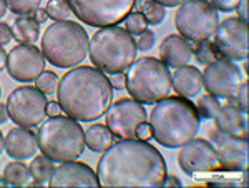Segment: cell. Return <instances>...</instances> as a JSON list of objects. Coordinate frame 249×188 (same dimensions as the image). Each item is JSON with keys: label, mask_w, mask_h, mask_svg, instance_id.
Returning <instances> with one entry per match:
<instances>
[{"label": "cell", "mask_w": 249, "mask_h": 188, "mask_svg": "<svg viewBox=\"0 0 249 188\" xmlns=\"http://www.w3.org/2000/svg\"><path fill=\"white\" fill-rule=\"evenodd\" d=\"M166 175L160 150L138 138L111 143L96 165V177L103 187H161Z\"/></svg>", "instance_id": "6da1fadb"}, {"label": "cell", "mask_w": 249, "mask_h": 188, "mask_svg": "<svg viewBox=\"0 0 249 188\" xmlns=\"http://www.w3.org/2000/svg\"><path fill=\"white\" fill-rule=\"evenodd\" d=\"M57 97L68 117L78 122H95L111 105L113 89L102 70L82 65L63 75L57 87Z\"/></svg>", "instance_id": "7a4b0ae2"}, {"label": "cell", "mask_w": 249, "mask_h": 188, "mask_svg": "<svg viewBox=\"0 0 249 188\" xmlns=\"http://www.w3.org/2000/svg\"><path fill=\"white\" fill-rule=\"evenodd\" d=\"M153 138L166 149H179L196 138L201 129L196 105L186 97H166L155 103L150 122Z\"/></svg>", "instance_id": "3957f363"}, {"label": "cell", "mask_w": 249, "mask_h": 188, "mask_svg": "<svg viewBox=\"0 0 249 188\" xmlns=\"http://www.w3.org/2000/svg\"><path fill=\"white\" fill-rule=\"evenodd\" d=\"M90 38L80 23L58 20L45 30L42 37V54L58 69L77 67L88 55Z\"/></svg>", "instance_id": "277c9868"}, {"label": "cell", "mask_w": 249, "mask_h": 188, "mask_svg": "<svg viewBox=\"0 0 249 188\" xmlns=\"http://www.w3.org/2000/svg\"><path fill=\"white\" fill-rule=\"evenodd\" d=\"M37 142L40 151L53 162L77 160L85 150V130L78 120L68 115H55L42 122Z\"/></svg>", "instance_id": "5b68a950"}, {"label": "cell", "mask_w": 249, "mask_h": 188, "mask_svg": "<svg viewBox=\"0 0 249 188\" xmlns=\"http://www.w3.org/2000/svg\"><path fill=\"white\" fill-rule=\"evenodd\" d=\"M136 52L133 35L116 25L100 29L88 47L91 63L108 75L126 70L135 62Z\"/></svg>", "instance_id": "8992f818"}, {"label": "cell", "mask_w": 249, "mask_h": 188, "mask_svg": "<svg viewBox=\"0 0 249 188\" xmlns=\"http://www.w3.org/2000/svg\"><path fill=\"white\" fill-rule=\"evenodd\" d=\"M124 87L136 102L153 105L171 94V74L161 60L142 57L128 67Z\"/></svg>", "instance_id": "52a82bcc"}, {"label": "cell", "mask_w": 249, "mask_h": 188, "mask_svg": "<svg viewBox=\"0 0 249 188\" xmlns=\"http://www.w3.org/2000/svg\"><path fill=\"white\" fill-rule=\"evenodd\" d=\"M218 23V10L208 0H184L175 15L176 29L190 42L210 40Z\"/></svg>", "instance_id": "ba28073f"}, {"label": "cell", "mask_w": 249, "mask_h": 188, "mask_svg": "<svg viewBox=\"0 0 249 188\" xmlns=\"http://www.w3.org/2000/svg\"><path fill=\"white\" fill-rule=\"evenodd\" d=\"M136 0H68L73 15L91 27H113L133 10Z\"/></svg>", "instance_id": "9c48e42d"}, {"label": "cell", "mask_w": 249, "mask_h": 188, "mask_svg": "<svg viewBox=\"0 0 249 188\" xmlns=\"http://www.w3.org/2000/svg\"><path fill=\"white\" fill-rule=\"evenodd\" d=\"M47 97L37 87H18L7 98L9 117L17 125L34 129L47 117Z\"/></svg>", "instance_id": "30bf717a"}, {"label": "cell", "mask_w": 249, "mask_h": 188, "mask_svg": "<svg viewBox=\"0 0 249 188\" xmlns=\"http://www.w3.org/2000/svg\"><path fill=\"white\" fill-rule=\"evenodd\" d=\"M214 47L221 58L246 60L249 55L248 22L239 17H228L218 23L214 32Z\"/></svg>", "instance_id": "8fae6325"}, {"label": "cell", "mask_w": 249, "mask_h": 188, "mask_svg": "<svg viewBox=\"0 0 249 188\" xmlns=\"http://www.w3.org/2000/svg\"><path fill=\"white\" fill-rule=\"evenodd\" d=\"M107 127L120 140L135 138L136 129L143 122H148L143 103L133 98H120L107 110Z\"/></svg>", "instance_id": "7c38bea8"}, {"label": "cell", "mask_w": 249, "mask_h": 188, "mask_svg": "<svg viewBox=\"0 0 249 188\" xmlns=\"http://www.w3.org/2000/svg\"><path fill=\"white\" fill-rule=\"evenodd\" d=\"M201 75L203 89L216 98L230 100L244 82L239 67L226 58H218L208 63Z\"/></svg>", "instance_id": "4fadbf2b"}, {"label": "cell", "mask_w": 249, "mask_h": 188, "mask_svg": "<svg viewBox=\"0 0 249 188\" xmlns=\"http://www.w3.org/2000/svg\"><path fill=\"white\" fill-rule=\"evenodd\" d=\"M210 140L218 155L219 170L244 171L248 169V138L214 129L210 132Z\"/></svg>", "instance_id": "5bb4252c"}, {"label": "cell", "mask_w": 249, "mask_h": 188, "mask_svg": "<svg viewBox=\"0 0 249 188\" xmlns=\"http://www.w3.org/2000/svg\"><path fill=\"white\" fill-rule=\"evenodd\" d=\"M7 70L17 82H34L45 70V57L32 43H20L7 54Z\"/></svg>", "instance_id": "9a60e30c"}, {"label": "cell", "mask_w": 249, "mask_h": 188, "mask_svg": "<svg viewBox=\"0 0 249 188\" xmlns=\"http://www.w3.org/2000/svg\"><path fill=\"white\" fill-rule=\"evenodd\" d=\"M179 169L188 175L208 173V171L219 170L218 155L211 142L203 138H193L184 143L178 155Z\"/></svg>", "instance_id": "2e32d148"}, {"label": "cell", "mask_w": 249, "mask_h": 188, "mask_svg": "<svg viewBox=\"0 0 249 188\" xmlns=\"http://www.w3.org/2000/svg\"><path fill=\"white\" fill-rule=\"evenodd\" d=\"M52 187H98V177L87 163L82 162H62L53 169L50 178Z\"/></svg>", "instance_id": "e0dca14e"}, {"label": "cell", "mask_w": 249, "mask_h": 188, "mask_svg": "<svg viewBox=\"0 0 249 188\" xmlns=\"http://www.w3.org/2000/svg\"><path fill=\"white\" fill-rule=\"evenodd\" d=\"M38 150L37 133L27 127H15L5 137V151L14 160H27Z\"/></svg>", "instance_id": "ac0fdd59"}, {"label": "cell", "mask_w": 249, "mask_h": 188, "mask_svg": "<svg viewBox=\"0 0 249 188\" xmlns=\"http://www.w3.org/2000/svg\"><path fill=\"white\" fill-rule=\"evenodd\" d=\"M160 60L166 67L188 65L193 60V45L181 35H168L160 45Z\"/></svg>", "instance_id": "d6986e66"}, {"label": "cell", "mask_w": 249, "mask_h": 188, "mask_svg": "<svg viewBox=\"0 0 249 188\" xmlns=\"http://www.w3.org/2000/svg\"><path fill=\"white\" fill-rule=\"evenodd\" d=\"M216 129L224 133L236 135V137L248 138V120L243 110H239L236 105L228 103L221 105L219 112L216 113Z\"/></svg>", "instance_id": "ffe728a7"}, {"label": "cell", "mask_w": 249, "mask_h": 188, "mask_svg": "<svg viewBox=\"0 0 249 188\" xmlns=\"http://www.w3.org/2000/svg\"><path fill=\"white\" fill-rule=\"evenodd\" d=\"M171 85L173 90L178 95H181V97L186 98L196 97L203 90V75L196 67L191 65L178 67L171 77Z\"/></svg>", "instance_id": "44dd1931"}, {"label": "cell", "mask_w": 249, "mask_h": 188, "mask_svg": "<svg viewBox=\"0 0 249 188\" xmlns=\"http://www.w3.org/2000/svg\"><path fill=\"white\" fill-rule=\"evenodd\" d=\"M14 38L22 43H34L40 37V23L32 15H17L14 20Z\"/></svg>", "instance_id": "7402d4cb"}, {"label": "cell", "mask_w": 249, "mask_h": 188, "mask_svg": "<svg viewBox=\"0 0 249 188\" xmlns=\"http://www.w3.org/2000/svg\"><path fill=\"white\" fill-rule=\"evenodd\" d=\"M113 143V133L107 125L93 123L85 130V145L91 151H105Z\"/></svg>", "instance_id": "603a6c76"}, {"label": "cell", "mask_w": 249, "mask_h": 188, "mask_svg": "<svg viewBox=\"0 0 249 188\" xmlns=\"http://www.w3.org/2000/svg\"><path fill=\"white\" fill-rule=\"evenodd\" d=\"M53 160L48 158L47 155H38L34 158V162L30 163V177L34 178V185H45L50 182L52 173H53Z\"/></svg>", "instance_id": "cb8c5ba5"}, {"label": "cell", "mask_w": 249, "mask_h": 188, "mask_svg": "<svg viewBox=\"0 0 249 188\" xmlns=\"http://www.w3.org/2000/svg\"><path fill=\"white\" fill-rule=\"evenodd\" d=\"M135 7H136V10L146 19V22L150 23V25H158V23H161L164 20V15H166L164 7L160 5L155 0H136Z\"/></svg>", "instance_id": "d4e9b609"}, {"label": "cell", "mask_w": 249, "mask_h": 188, "mask_svg": "<svg viewBox=\"0 0 249 188\" xmlns=\"http://www.w3.org/2000/svg\"><path fill=\"white\" fill-rule=\"evenodd\" d=\"M30 178V170L25 163L22 162H10L3 170V180L7 185H25Z\"/></svg>", "instance_id": "484cf974"}, {"label": "cell", "mask_w": 249, "mask_h": 188, "mask_svg": "<svg viewBox=\"0 0 249 188\" xmlns=\"http://www.w3.org/2000/svg\"><path fill=\"white\" fill-rule=\"evenodd\" d=\"M193 57L198 60L199 63H204V65H208V63L221 58L218 50H216V47H214V43L210 42V40L196 42V47H193Z\"/></svg>", "instance_id": "4316f807"}, {"label": "cell", "mask_w": 249, "mask_h": 188, "mask_svg": "<svg viewBox=\"0 0 249 188\" xmlns=\"http://www.w3.org/2000/svg\"><path fill=\"white\" fill-rule=\"evenodd\" d=\"M45 10L48 14V19H53L55 22H58V20H68V17L73 14L68 0H50L47 3Z\"/></svg>", "instance_id": "83f0119b"}, {"label": "cell", "mask_w": 249, "mask_h": 188, "mask_svg": "<svg viewBox=\"0 0 249 188\" xmlns=\"http://www.w3.org/2000/svg\"><path fill=\"white\" fill-rule=\"evenodd\" d=\"M219 109H221L219 100L210 94L203 95V97L199 98L198 105H196V110H198L199 117H203V118H214Z\"/></svg>", "instance_id": "f1b7e54d"}, {"label": "cell", "mask_w": 249, "mask_h": 188, "mask_svg": "<svg viewBox=\"0 0 249 188\" xmlns=\"http://www.w3.org/2000/svg\"><path fill=\"white\" fill-rule=\"evenodd\" d=\"M146 29H148L146 19H144L138 10L130 12V15L124 19V30H126L128 34L138 35V34H142V32L146 30Z\"/></svg>", "instance_id": "f546056e"}, {"label": "cell", "mask_w": 249, "mask_h": 188, "mask_svg": "<svg viewBox=\"0 0 249 188\" xmlns=\"http://www.w3.org/2000/svg\"><path fill=\"white\" fill-rule=\"evenodd\" d=\"M58 82L60 80L57 77V74H53V72H50V70H43L37 77V82L35 83H37V89L40 92H43L45 95H50L57 90Z\"/></svg>", "instance_id": "4dcf8cb0"}, {"label": "cell", "mask_w": 249, "mask_h": 188, "mask_svg": "<svg viewBox=\"0 0 249 188\" xmlns=\"http://www.w3.org/2000/svg\"><path fill=\"white\" fill-rule=\"evenodd\" d=\"M7 7L17 15H30L40 7L42 0H5Z\"/></svg>", "instance_id": "1f68e13d"}, {"label": "cell", "mask_w": 249, "mask_h": 188, "mask_svg": "<svg viewBox=\"0 0 249 188\" xmlns=\"http://www.w3.org/2000/svg\"><path fill=\"white\" fill-rule=\"evenodd\" d=\"M135 45H136V50H142V52H148L153 49L155 45V34L151 30H144L142 34L136 35L135 38Z\"/></svg>", "instance_id": "d6a6232c"}, {"label": "cell", "mask_w": 249, "mask_h": 188, "mask_svg": "<svg viewBox=\"0 0 249 188\" xmlns=\"http://www.w3.org/2000/svg\"><path fill=\"white\" fill-rule=\"evenodd\" d=\"M230 103L236 105L239 110H243L244 113L248 112V82H243L238 92L234 94V97L230 98Z\"/></svg>", "instance_id": "836d02e7"}, {"label": "cell", "mask_w": 249, "mask_h": 188, "mask_svg": "<svg viewBox=\"0 0 249 188\" xmlns=\"http://www.w3.org/2000/svg\"><path fill=\"white\" fill-rule=\"evenodd\" d=\"M241 0H210V3L214 7L216 10L221 12H231L238 7V3Z\"/></svg>", "instance_id": "e575fe53"}, {"label": "cell", "mask_w": 249, "mask_h": 188, "mask_svg": "<svg viewBox=\"0 0 249 188\" xmlns=\"http://www.w3.org/2000/svg\"><path fill=\"white\" fill-rule=\"evenodd\" d=\"M108 82H110L111 89L122 90V89H124V85H126V75H124L123 72H118V74H110Z\"/></svg>", "instance_id": "d590c367"}, {"label": "cell", "mask_w": 249, "mask_h": 188, "mask_svg": "<svg viewBox=\"0 0 249 188\" xmlns=\"http://www.w3.org/2000/svg\"><path fill=\"white\" fill-rule=\"evenodd\" d=\"M14 38V32H12L10 25L5 22H0V45H7V43L12 42Z\"/></svg>", "instance_id": "8d00e7d4"}, {"label": "cell", "mask_w": 249, "mask_h": 188, "mask_svg": "<svg viewBox=\"0 0 249 188\" xmlns=\"http://www.w3.org/2000/svg\"><path fill=\"white\" fill-rule=\"evenodd\" d=\"M135 138L138 140H144V142H148L150 138H153V132H151V125L148 122H143L142 125L136 129V135Z\"/></svg>", "instance_id": "74e56055"}, {"label": "cell", "mask_w": 249, "mask_h": 188, "mask_svg": "<svg viewBox=\"0 0 249 188\" xmlns=\"http://www.w3.org/2000/svg\"><path fill=\"white\" fill-rule=\"evenodd\" d=\"M236 10H238V15L241 20H244V22H248L249 19V0H241L238 3V7H236Z\"/></svg>", "instance_id": "f35d334b"}, {"label": "cell", "mask_w": 249, "mask_h": 188, "mask_svg": "<svg viewBox=\"0 0 249 188\" xmlns=\"http://www.w3.org/2000/svg\"><path fill=\"white\" fill-rule=\"evenodd\" d=\"M60 112H62V107H60L58 102H48L47 103V115H48V117L60 115Z\"/></svg>", "instance_id": "ab89813d"}, {"label": "cell", "mask_w": 249, "mask_h": 188, "mask_svg": "<svg viewBox=\"0 0 249 188\" xmlns=\"http://www.w3.org/2000/svg\"><path fill=\"white\" fill-rule=\"evenodd\" d=\"M34 19L37 20L38 23H43V22H45V20L48 19L47 10H45V9H42V7H38V9L34 12Z\"/></svg>", "instance_id": "60d3db41"}, {"label": "cell", "mask_w": 249, "mask_h": 188, "mask_svg": "<svg viewBox=\"0 0 249 188\" xmlns=\"http://www.w3.org/2000/svg\"><path fill=\"white\" fill-rule=\"evenodd\" d=\"M163 185L164 187H173V185H175V187H181L183 183L179 182V180L176 178V177H173V175H166L164 180H163Z\"/></svg>", "instance_id": "b9f144b4"}, {"label": "cell", "mask_w": 249, "mask_h": 188, "mask_svg": "<svg viewBox=\"0 0 249 188\" xmlns=\"http://www.w3.org/2000/svg\"><path fill=\"white\" fill-rule=\"evenodd\" d=\"M155 2H158L163 7H176V5H181L184 0H155Z\"/></svg>", "instance_id": "7bdbcfd3"}, {"label": "cell", "mask_w": 249, "mask_h": 188, "mask_svg": "<svg viewBox=\"0 0 249 188\" xmlns=\"http://www.w3.org/2000/svg\"><path fill=\"white\" fill-rule=\"evenodd\" d=\"M7 118H9V110H7V105H2V103H0V125H2V123H5Z\"/></svg>", "instance_id": "ee69618b"}, {"label": "cell", "mask_w": 249, "mask_h": 188, "mask_svg": "<svg viewBox=\"0 0 249 188\" xmlns=\"http://www.w3.org/2000/svg\"><path fill=\"white\" fill-rule=\"evenodd\" d=\"M5 65H7V52L3 50L2 45H0V72L5 69Z\"/></svg>", "instance_id": "f6af8a7d"}, {"label": "cell", "mask_w": 249, "mask_h": 188, "mask_svg": "<svg viewBox=\"0 0 249 188\" xmlns=\"http://www.w3.org/2000/svg\"><path fill=\"white\" fill-rule=\"evenodd\" d=\"M5 12H7V2L5 0H0V19L5 15Z\"/></svg>", "instance_id": "bcb514c9"}, {"label": "cell", "mask_w": 249, "mask_h": 188, "mask_svg": "<svg viewBox=\"0 0 249 188\" xmlns=\"http://www.w3.org/2000/svg\"><path fill=\"white\" fill-rule=\"evenodd\" d=\"M3 150H5V137H3L2 132H0V155H2Z\"/></svg>", "instance_id": "7dc6e473"}, {"label": "cell", "mask_w": 249, "mask_h": 188, "mask_svg": "<svg viewBox=\"0 0 249 188\" xmlns=\"http://www.w3.org/2000/svg\"><path fill=\"white\" fill-rule=\"evenodd\" d=\"M7 185V182L3 180V177H0V187H5Z\"/></svg>", "instance_id": "c3c4849f"}, {"label": "cell", "mask_w": 249, "mask_h": 188, "mask_svg": "<svg viewBox=\"0 0 249 188\" xmlns=\"http://www.w3.org/2000/svg\"><path fill=\"white\" fill-rule=\"evenodd\" d=\"M0 97H2V87H0Z\"/></svg>", "instance_id": "681fc988"}]
</instances>
